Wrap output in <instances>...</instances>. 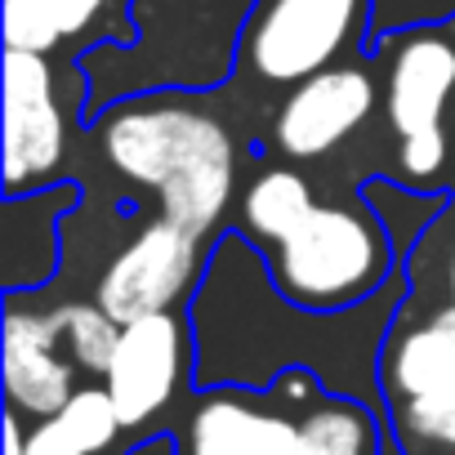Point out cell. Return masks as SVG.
I'll return each mask as SVG.
<instances>
[{
    "mask_svg": "<svg viewBox=\"0 0 455 455\" xmlns=\"http://www.w3.org/2000/svg\"><path fill=\"white\" fill-rule=\"evenodd\" d=\"M99 152L121 179L152 188L161 214L196 237L214 233L233 205V130L188 99H130L112 108L99 121Z\"/></svg>",
    "mask_w": 455,
    "mask_h": 455,
    "instance_id": "6da1fadb",
    "label": "cell"
},
{
    "mask_svg": "<svg viewBox=\"0 0 455 455\" xmlns=\"http://www.w3.org/2000/svg\"><path fill=\"white\" fill-rule=\"evenodd\" d=\"M255 0H134L139 45H99L81 59L90 112L134 90H205L233 68Z\"/></svg>",
    "mask_w": 455,
    "mask_h": 455,
    "instance_id": "7a4b0ae2",
    "label": "cell"
},
{
    "mask_svg": "<svg viewBox=\"0 0 455 455\" xmlns=\"http://www.w3.org/2000/svg\"><path fill=\"white\" fill-rule=\"evenodd\" d=\"M268 268L291 304L339 313L388 286L393 246L366 205H317L286 242L268 246Z\"/></svg>",
    "mask_w": 455,
    "mask_h": 455,
    "instance_id": "3957f363",
    "label": "cell"
},
{
    "mask_svg": "<svg viewBox=\"0 0 455 455\" xmlns=\"http://www.w3.org/2000/svg\"><path fill=\"white\" fill-rule=\"evenodd\" d=\"M375 0H264L251 14L242 54L255 76L295 85L331 68L353 41H362Z\"/></svg>",
    "mask_w": 455,
    "mask_h": 455,
    "instance_id": "277c9868",
    "label": "cell"
},
{
    "mask_svg": "<svg viewBox=\"0 0 455 455\" xmlns=\"http://www.w3.org/2000/svg\"><path fill=\"white\" fill-rule=\"evenodd\" d=\"M201 268H205L201 237L161 214L134 242H125L121 255L103 268L94 299L125 326L148 313H170L174 304H183Z\"/></svg>",
    "mask_w": 455,
    "mask_h": 455,
    "instance_id": "5b68a950",
    "label": "cell"
},
{
    "mask_svg": "<svg viewBox=\"0 0 455 455\" xmlns=\"http://www.w3.org/2000/svg\"><path fill=\"white\" fill-rule=\"evenodd\" d=\"M68 156V116L45 54L5 50V192L19 196L59 174Z\"/></svg>",
    "mask_w": 455,
    "mask_h": 455,
    "instance_id": "8992f818",
    "label": "cell"
},
{
    "mask_svg": "<svg viewBox=\"0 0 455 455\" xmlns=\"http://www.w3.org/2000/svg\"><path fill=\"white\" fill-rule=\"evenodd\" d=\"M379 103L375 76L366 68H322L286 94L273 116V148L291 161H317L357 134Z\"/></svg>",
    "mask_w": 455,
    "mask_h": 455,
    "instance_id": "52a82bcc",
    "label": "cell"
},
{
    "mask_svg": "<svg viewBox=\"0 0 455 455\" xmlns=\"http://www.w3.org/2000/svg\"><path fill=\"white\" fill-rule=\"evenodd\" d=\"M183 362H188V326L183 317H174V308L121 326V344L112 353L103 388L112 393L125 428L152 419L174 397Z\"/></svg>",
    "mask_w": 455,
    "mask_h": 455,
    "instance_id": "ba28073f",
    "label": "cell"
},
{
    "mask_svg": "<svg viewBox=\"0 0 455 455\" xmlns=\"http://www.w3.org/2000/svg\"><path fill=\"white\" fill-rule=\"evenodd\" d=\"M455 103V41L437 28H419L397 41L384 76V112L397 139L446 130Z\"/></svg>",
    "mask_w": 455,
    "mask_h": 455,
    "instance_id": "9c48e42d",
    "label": "cell"
},
{
    "mask_svg": "<svg viewBox=\"0 0 455 455\" xmlns=\"http://www.w3.org/2000/svg\"><path fill=\"white\" fill-rule=\"evenodd\" d=\"M76 362L63 348L59 317L32 313L23 304H10L5 313V393L14 411L28 415H54L76 393Z\"/></svg>",
    "mask_w": 455,
    "mask_h": 455,
    "instance_id": "30bf717a",
    "label": "cell"
},
{
    "mask_svg": "<svg viewBox=\"0 0 455 455\" xmlns=\"http://www.w3.org/2000/svg\"><path fill=\"white\" fill-rule=\"evenodd\" d=\"M299 424L264 411L246 397L214 393L196 406L188 428V455H291Z\"/></svg>",
    "mask_w": 455,
    "mask_h": 455,
    "instance_id": "8fae6325",
    "label": "cell"
},
{
    "mask_svg": "<svg viewBox=\"0 0 455 455\" xmlns=\"http://www.w3.org/2000/svg\"><path fill=\"white\" fill-rule=\"evenodd\" d=\"M313 210H317L313 183L291 165H268L242 192V228L264 246L286 242Z\"/></svg>",
    "mask_w": 455,
    "mask_h": 455,
    "instance_id": "7c38bea8",
    "label": "cell"
},
{
    "mask_svg": "<svg viewBox=\"0 0 455 455\" xmlns=\"http://www.w3.org/2000/svg\"><path fill=\"white\" fill-rule=\"evenodd\" d=\"M291 455H375L371 415L348 402H322L299 419Z\"/></svg>",
    "mask_w": 455,
    "mask_h": 455,
    "instance_id": "4fadbf2b",
    "label": "cell"
},
{
    "mask_svg": "<svg viewBox=\"0 0 455 455\" xmlns=\"http://www.w3.org/2000/svg\"><path fill=\"white\" fill-rule=\"evenodd\" d=\"M54 317H59V335H63L68 357L90 375H108L112 353L121 344V322L99 299L94 304H59Z\"/></svg>",
    "mask_w": 455,
    "mask_h": 455,
    "instance_id": "5bb4252c",
    "label": "cell"
},
{
    "mask_svg": "<svg viewBox=\"0 0 455 455\" xmlns=\"http://www.w3.org/2000/svg\"><path fill=\"white\" fill-rule=\"evenodd\" d=\"M5 45L32 54H50L54 45H63L50 0H5Z\"/></svg>",
    "mask_w": 455,
    "mask_h": 455,
    "instance_id": "9a60e30c",
    "label": "cell"
},
{
    "mask_svg": "<svg viewBox=\"0 0 455 455\" xmlns=\"http://www.w3.org/2000/svg\"><path fill=\"white\" fill-rule=\"evenodd\" d=\"M446 156H451L446 130L411 134V139H402V148H397V179L411 183V188H428V183L446 170Z\"/></svg>",
    "mask_w": 455,
    "mask_h": 455,
    "instance_id": "2e32d148",
    "label": "cell"
},
{
    "mask_svg": "<svg viewBox=\"0 0 455 455\" xmlns=\"http://www.w3.org/2000/svg\"><path fill=\"white\" fill-rule=\"evenodd\" d=\"M23 455H90V451H85V442L76 437V428L54 411V415H45V419L28 433Z\"/></svg>",
    "mask_w": 455,
    "mask_h": 455,
    "instance_id": "e0dca14e",
    "label": "cell"
},
{
    "mask_svg": "<svg viewBox=\"0 0 455 455\" xmlns=\"http://www.w3.org/2000/svg\"><path fill=\"white\" fill-rule=\"evenodd\" d=\"M112 5L116 0H50L63 41H81L85 32H94L103 19H112Z\"/></svg>",
    "mask_w": 455,
    "mask_h": 455,
    "instance_id": "ac0fdd59",
    "label": "cell"
},
{
    "mask_svg": "<svg viewBox=\"0 0 455 455\" xmlns=\"http://www.w3.org/2000/svg\"><path fill=\"white\" fill-rule=\"evenodd\" d=\"M446 286H451V308H455V251H451V268H446Z\"/></svg>",
    "mask_w": 455,
    "mask_h": 455,
    "instance_id": "d6986e66",
    "label": "cell"
}]
</instances>
